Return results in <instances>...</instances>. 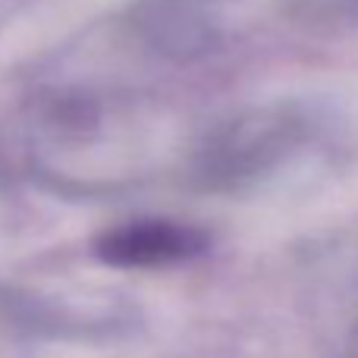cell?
Listing matches in <instances>:
<instances>
[{
	"mask_svg": "<svg viewBox=\"0 0 358 358\" xmlns=\"http://www.w3.org/2000/svg\"><path fill=\"white\" fill-rule=\"evenodd\" d=\"M311 138V117L299 107L273 104L217 123L192 148V182L208 192L252 189L286 164Z\"/></svg>",
	"mask_w": 358,
	"mask_h": 358,
	"instance_id": "cell-1",
	"label": "cell"
},
{
	"mask_svg": "<svg viewBox=\"0 0 358 358\" xmlns=\"http://www.w3.org/2000/svg\"><path fill=\"white\" fill-rule=\"evenodd\" d=\"M346 358H358V340H355V346H352V352H349Z\"/></svg>",
	"mask_w": 358,
	"mask_h": 358,
	"instance_id": "cell-5",
	"label": "cell"
},
{
	"mask_svg": "<svg viewBox=\"0 0 358 358\" xmlns=\"http://www.w3.org/2000/svg\"><path fill=\"white\" fill-rule=\"evenodd\" d=\"M210 248V236L198 227L164 217L129 220L110 227L94 239V255L107 267L123 271H155V267H176L204 258Z\"/></svg>",
	"mask_w": 358,
	"mask_h": 358,
	"instance_id": "cell-2",
	"label": "cell"
},
{
	"mask_svg": "<svg viewBox=\"0 0 358 358\" xmlns=\"http://www.w3.org/2000/svg\"><path fill=\"white\" fill-rule=\"evenodd\" d=\"M79 315L19 289H0V358H29L50 336L88 334Z\"/></svg>",
	"mask_w": 358,
	"mask_h": 358,
	"instance_id": "cell-3",
	"label": "cell"
},
{
	"mask_svg": "<svg viewBox=\"0 0 358 358\" xmlns=\"http://www.w3.org/2000/svg\"><path fill=\"white\" fill-rule=\"evenodd\" d=\"M317 3L330 6V10L343 13V16H349V19H355L358 22V0H317Z\"/></svg>",
	"mask_w": 358,
	"mask_h": 358,
	"instance_id": "cell-4",
	"label": "cell"
}]
</instances>
